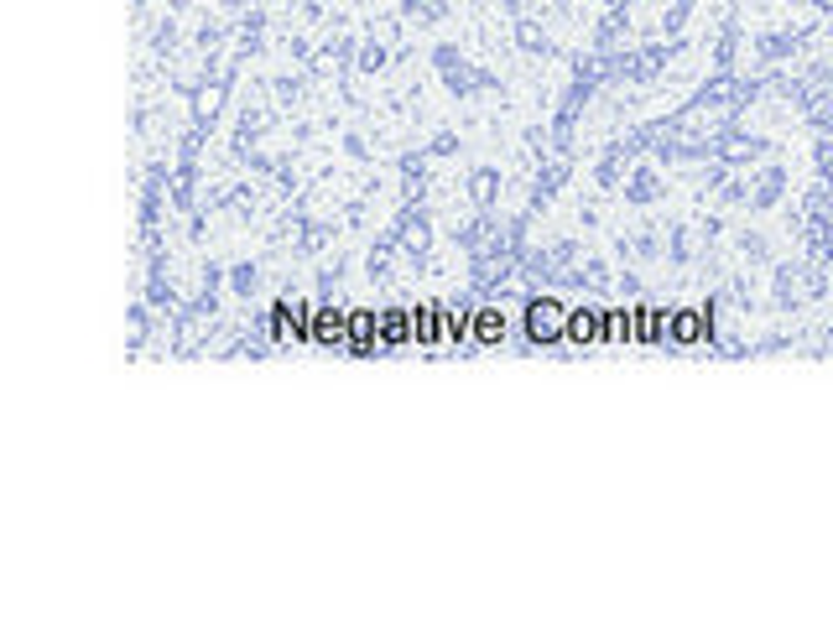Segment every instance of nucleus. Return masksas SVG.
Returning a JSON list of instances; mask_svg holds the SVG:
<instances>
[{
    "label": "nucleus",
    "instance_id": "f257e3e1",
    "mask_svg": "<svg viewBox=\"0 0 833 624\" xmlns=\"http://www.w3.org/2000/svg\"><path fill=\"white\" fill-rule=\"evenodd\" d=\"M527 338L531 344H558V338H568V313H562L552 297H537V303L527 307Z\"/></svg>",
    "mask_w": 833,
    "mask_h": 624
},
{
    "label": "nucleus",
    "instance_id": "7ed1b4c3",
    "mask_svg": "<svg viewBox=\"0 0 833 624\" xmlns=\"http://www.w3.org/2000/svg\"><path fill=\"white\" fill-rule=\"evenodd\" d=\"M594 334H599V313H584V307L568 313V338H574V344H584V338H594Z\"/></svg>",
    "mask_w": 833,
    "mask_h": 624
},
{
    "label": "nucleus",
    "instance_id": "f03ea898",
    "mask_svg": "<svg viewBox=\"0 0 833 624\" xmlns=\"http://www.w3.org/2000/svg\"><path fill=\"white\" fill-rule=\"evenodd\" d=\"M469 334H474V344H500L506 338V313L500 307H474V318H469Z\"/></svg>",
    "mask_w": 833,
    "mask_h": 624
},
{
    "label": "nucleus",
    "instance_id": "20e7f679",
    "mask_svg": "<svg viewBox=\"0 0 833 624\" xmlns=\"http://www.w3.org/2000/svg\"><path fill=\"white\" fill-rule=\"evenodd\" d=\"M318 344H344V313H318Z\"/></svg>",
    "mask_w": 833,
    "mask_h": 624
},
{
    "label": "nucleus",
    "instance_id": "39448f33",
    "mask_svg": "<svg viewBox=\"0 0 833 624\" xmlns=\"http://www.w3.org/2000/svg\"><path fill=\"white\" fill-rule=\"evenodd\" d=\"M287 313H292L287 303H276V338H282V344H292V338H297V323H292Z\"/></svg>",
    "mask_w": 833,
    "mask_h": 624
}]
</instances>
